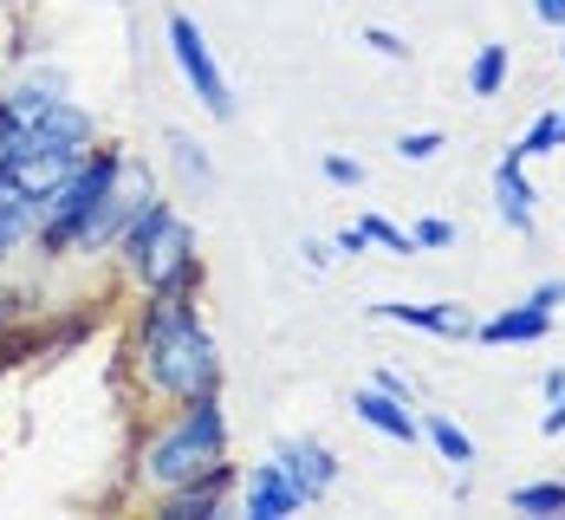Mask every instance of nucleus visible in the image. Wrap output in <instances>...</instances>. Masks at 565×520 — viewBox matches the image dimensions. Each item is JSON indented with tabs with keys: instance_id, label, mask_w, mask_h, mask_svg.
<instances>
[{
	"instance_id": "f257e3e1",
	"label": "nucleus",
	"mask_w": 565,
	"mask_h": 520,
	"mask_svg": "<svg viewBox=\"0 0 565 520\" xmlns=\"http://www.w3.org/2000/svg\"><path fill=\"white\" fill-rule=\"evenodd\" d=\"M143 371L157 391L170 397H209L215 391V339L195 326V312L182 299H157L143 319Z\"/></svg>"
},
{
	"instance_id": "f03ea898",
	"label": "nucleus",
	"mask_w": 565,
	"mask_h": 520,
	"mask_svg": "<svg viewBox=\"0 0 565 520\" xmlns=\"http://www.w3.org/2000/svg\"><path fill=\"white\" fill-rule=\"evenodd\" d=\"M222 443H227V423H222V410H215V391H209V397H189V416L175 423L170 436L150 443L143 481L182 488V481H195V475H209V468L222 463Z\"/></svg>"
},
{
	"instance_id": "7ed1b4c3",
	"label": "nucleus",
	"mask_w": 565,
	"mask_h": 520,
	"mask_svg": "<svg viewBox=\"0 0 565 520\" xmlns=\"http://www.w3.org/2000/svg\"><path fill=\"white\" fill-rule=\"evenodd\" d=\"M111 182H117V157H111V150H105V157H85L78 170L58 182V195L46 202V209H53V222H46V234H40V241H46V254L72 247V241L85 234V215L111 195Z\"/></svg>"
},
{
	"instance_id": "20e7f679",
	"label": "nucleus",
	"mask_w": 565,
	"mask_h": 520,
	"mask_svg": "<svg viewBox=\"0 0 565 520\" xmlns=\"http://www.w3.org/2000/svg\"><path fill=\"white\" fill-rule=\"evenodd\" d=\"M170 53H175V65H182V78H189V92H195L215 117H234V98H227V85H222V65L209 59V40L195 33V20H182V13L170 20Z\"/></svg>"
},
{
	"instance_id": "39448f33",
	"label": "nucleus",
	"mask_w": 565,
	"mask_h": 520,
	"mask_svg": "<svg viewBox=\"0 0 565 520\" xmlns=\"http://www.w3.org/2000/svg\"><path fill=\"white\" fill-rule=\"evenodd\" d=\"M0 163H7V189L40 209V202L58 195V182L78 170V150H26V157H0Z\"/></svg>"
},
{
	"instance_id": "423d86ee",
	"label": "nucleus",
	"mask_w": 565,
	"mask_h": 520,
	"mask_svg": "<svg viewBox=\"0 0 565 520\" xmlns=\"http://www.w3.org/2000/svg\"><path fill=\"white\" fill-rule=\"evenodd\" d=\"M299 508H306V495L286 481L280 463H260L247 475V514L254 520H286V514H299Z\"/></svg>"
},
{
	"instance_id": "0eeeda50",
	"label": "nucleus",
	"mask_w": 565,
	"mask_h": 520,
	"mask_svg": "<svg viewBox=\"0 0 565 520\" xmlns=\"http://www.w3.org/2000/svg\"><path fill=\"white\" fill-rule=\"evenodd\" d=\"M280 468H286V481H292V488H299L306 501H319V495L332 488V475H339V468H332V456H326V449H312V443L286 449V456H280Z\"/></svg>"
},
{
	"instance_id": "6e6552de",
	"label": "nucleus",
	"mask_w": 565,
	"mask_h": 520,
	"mask_svg": "<svg viewBox=\"0 0 565 520\" xmlns=\"http://www.w3.org/2000/svg\"><path fill=\"white\" fill-rule=\"evenodd\" d=\"M494 195H501V222L508 229H533V182L520 176V157H508L501 170H494Z\"/></svg>"
},
{
	"instance_id": "1a4fd4ad",
	"label": "nucleus",
	"mask_w": 565,
	"mask_h": 520,
	"mask_svg": "<svg viewBox=\"0 0 565 520\" xmlns=\"http://www.w3.org/2000/svg\"><path fill=\"white\" fill-rule=\"evenodd\" d=\"M358 416H364L371 429H384L391 443H416V416H409L403 397H391V391H364V397H358Z\"/></svg>"
},
{
	"instance_id": "9d476101",
	"label": "nucleus",
	"mask_w": 565,
	"mask_h": 520,
	"mask_svg": "<svg viewBox=\"0 0 565 520\" xmlns=\"http://www.w3.org/2000/svg\"><path fill=\"white\" fill-rule=\"evenodd\" d=\"M222 468H209V475H195V481H182V488H170V520H202L215 514V501H222Z\"/></svg>"
},
{
	"instance_id": "9b49d317",
	"label": "nucleus",
	"mask_w": 565,
	"mask_h": 520,
	"mask_svg": "<svg viewBox=\"0 0 565 520\" xmlns=\"http://www.w3.org/2000/svg\"><path fill=\"white\" fill-rule=\"evenodd\" d=\"M481 339L488 346H513V339H546V306H520V312H501V319H488L481 326Z\"/></svg>"
},
{
	"instance_id": "f8f14e48",
	"label": "nucleus",
	"mask_w": 565,
	"mask_h": 520,
	"mask_svg": "<svg viewBox=\"0 0 565 520\" xmlns=\"http://www.w3.org/2000/svg\"><path fill=\"white\" fill-rule=\"evenodd\" d=\"M396 326H423V332H449V339H461L468 326H461V312L455 306H384Z\"/></svg>"
},
{
	"instance_id": "ddd939ff",
	"label": "nucleus",
	"mask_w": 565,
	"mask_h": 520,
	"mask_svg": "<svg viewBox=\"0 0 565 520\" xmlns=\"http://www.w3.org/2000/svg\"><path fill=\"white\" fill-rule=\"evenodd\" d=\"M163 229H170V202H143V209H137V222H130V234H124V254H130V261H143V254H150V241H157Z\"/></svg>"
},
{
	"instance_id": "4468645a",
	"label": "nucleus",
	"mask_w": 565,
	"mask_h": 520,
	"mask_svg": "<svg viewBox=\"0 0 565 520\" xmlns=\"http://www.w3.org/2000/svg\"><path fill=\"white\" fill-rule=\"evenodd\" d=\"M508 85V46H481L475 53V72H468V92L475 98H494Z\"/></svg>"
},
{
	"instance_id": "2eb2a0df",
	"label": "nucleus",
	"mask_w": 565,
	"mask_h": 520,
	"mask_svg": "<svg viewBox=\"0 0 565 520\" xmlns=\"http://www.w3.org/2000/svg\"><path fill=\"white\" fill-rule=\"evenodd\" d=\"M565 508V481H533V488H513V514H559Z\"/></svg>"
},
{
	"instance_id": "dca6fc26",
	"label": "nucleus",
	"mask_w": 565,
	"mask_h": 520,
	"mask_svg": "<svg viewBox=\"0 0 565 520\" xmlns=\"http://www.w3.org/2000/svg\"><path fill=\"white\" fill-rule=\"evenodd\" d=\"M559 144H565V137H559V112H546L526 137H520V144H513V157H520V163H526V157H553Z\"/></svg>"
},
{
	"instance_id": "f3484780",
	"label": "nucleus",
	"mask_w": 565,
	"mask_h": 520,
	"mask_svg": "<svg viewBox=\"0 0 565 520\" xmlns=\"http://www.w3.org/2000/svg\"><path fill=\"white\" fill-rule=\"evenodd\" d=\"M26 222H33V202H26V195H13V189H0V254L26 234Z\"/></svg>"
},
{
	"instance_id": "a211bd4d",
	"label": "nucleus",
	"mask_w": 565,
	"mask_h": 520,
	"mask_svg": "<svg viewBox=\"0 0 565 520\" xmlns=\"http://www.w3.org/2000/svg\"><path fill=\"white\" fill-rule=\"evenodd\" d=\"M429 443H436V449H443L449 463H475V443H468V436H461L455 423H443V416H429Z\"/></svg>"
},
{
	"instance_id": "6ab92c4d",
	"label": "nucleus",
	"mask_w": 565,
	"mask_h": 520,
	"mask_svg": "<svg viewBox=\"0 0 565 520\" xmlns=\"http://www.w3.org/2000/svg\"><path fill=\"white\" fill-rule=\"evenodd\" d=\"M358 234H364V241H377V247H391V254H409V247H416V241H409V234H396L384 215H364V222H358Z\"/></svg>"
},
{
	"instance_id": "aec40b11",
	"label": "nucleus",
	"mask_w": 565,
	"mask_h": 520,
	"mask_svg": "<svg viewBox=\"0 0 565 520\" xmlns=\"http://www.w3.org/2000/svg\"><path fill=\"white\" fill-rule=\"evenodd\" d=\"M396 150H403V157H409V163H429V157H436V150H443V130H409V137H403V144H396Z\"/></svg>"
},
{
	"instance_id": "412c9836",
	"label": "nucleus",
	"mask_w": 565,
	"mask_h": 520,
	"mask_svg": "<svg viewBox=\"0 0 565 520\" xmlns=\"http://www.w3.org/2000/svg\"><path fill=\"white\" fill-rule=\"evenodd\" d=\"M364 46H377L384 59H403V53H409V46H403L396 33H384V26H364Z\"/></svg>"
},
{
	"instance_id": "4be33fe9",
	"label": "nucleus",
	"mask_w": 565,
	"mask_h": 520,
	"mask_svg": "<svg viewBox=\"0 0 565 520\" xmlns=\"http://www.w3.org/2000/svg\"><path fill=\"white\" fill-rule=\"evenodd\" d=\"M175 163L195 176V182H209V170H202V157H195V144H189V137H175Z\"/></svg>"
},
{
	"instance_id": "5701e85b",
	"label": "nucleus",
	"mask_w": 565,
	"mask_h": 520,
	"mask_svg": "<svg viewBox=\"0 0 565 520\" xmlns=\"http://www.w3.org/2000/svg\"><path fill=\"white\" fill-rule=\"evenodd\" d=\"M326 176H332V182H344V189H351V182H364V170H358L351 157H326Z\"/></svg>"
},
{
	"instance_id": "b1692460",
	"label": "nucleus",
	"mask_w": 565,
	"mask_h": 520,
	"mask_svg": "<svg viewBox=\"0 0 565 520\" xmlns=\"http://www.w3.org/2000/svg\"><path fill=\"white\" fill-rule=\"evenodd\" d=\"M416 241H423V247H449L455 229H449V222H423V229H416Z\"/></svg>"
},
{
	"instance_id": "393cba45",
	"label": "nucleus",
	"mask_w": 565,
	"mask_h": 520,
	"mask_svg": "<svg viewBox=\"0 0 565 520\" xmlns=\"http://www.w3.org/2000/svg\"><path fill=\"white\" fill-rule=\"evenodd\" d=\"M540 429H546V436H565V391L553 397V410H546V423H540Z\"/></svg>"
},
{
	"instance_id": "a878e982",
	"label": "nucleus",
	"mask_w": 565,
	"mask_h": 520,
	"mask_svg": "<svg viewBox=\"0 0 565 520\" xmlns=\"http://www.w3.org/2000/svg\"><path fill=\"white\" fill-rule=\"evenodd\" d=\"M540 7V20H553V26H565V0H533Z\"/></svg>"
},
{
	"instance_id": "bb28decb",
	"label": "nucleus",
	"mask_w": 565,
	"mask_h": 520,
	"mask_svg": "<svg viewBox=\"0 0 565 520\" xmlns=\"http://www.w3.org/2000/svg\"><path fill=\"white\" fill-rule=\"evenodd\" d=\"M553 299H565V287H559V280H546V287L533 293V306H553Z\"/></svg>"
},
{
	"instance_id": "cd10ccee",
	"label": "nucleus",
	"mask_w": 565,
	"mask_h": 520,
	"mask_svg": "<svg viewBox=\"0 0 565 520\" xmlns=\"http://www.w3.org/2000/svg\"><path fill=\"white\" fill-rule=\"evenodd\" d=\"M0 189H7V163H0Z\"/></svg>"
},
{
	"instance_id": "c85d7f7f",
	"label": "nucleus",
	"mask_w": 565,
	"mask_h": 520,
	"mask_svg": "<svg viewBox=\"0 0 565 520\" xmlns=\"http://www.w3.org/2000/svg\"><path fill=\"white\" fill-rule=\"evenodd\" d=\"M559 137H565V112H559Z\"/></svg>"
}]
</instances>
